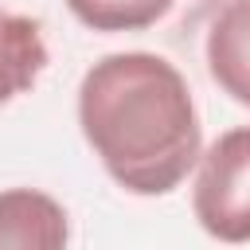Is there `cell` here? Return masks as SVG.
I'll return each mask as SVG.
<instances>
[{
	"instance_id": "1",
	"label": "cell",
	"mask_w": 250,
	"mask_h": 250,
	"mask_svg": "<svg viewBox=\"0 0 250 250\" xmlns=\"http://www.w3.org/2000/svg\"><path fill=\"white\" fill-rule=\"evenodd\" d=\"M78 125L102 168L133 195H168L199 164L188 78L152 51L98 59L78 86Z\"/></svg>"
},
{
	"instance_id": "4",
	"label": "cell",
	"mask_w": 250,
	"mask_h": 250,
	"mask_svg": "<svg viewBox=\"0 0 250 250\" xmlns=\"http://www.w3.org/2000/svg\"><path fill=\"white\" fill-rule=\"evenodd\" d=\"M207 70L219 90L250 109V0H227L211 20L207 43Z\"/></svg>"
},
{
	"instance_id": "6",
	"label": "cell",
	"mask_w": 250,
	"mask_h": 250,
	"mask_svg": "<svg viewBox=\"0 0 250 250\" xmlns=\"http://www.w3.org/2000/svg\"><path fill=\"white\" fill-rule=\"evenodd\" d=\"M176 0H66L78 23L90 31H145L172 12Z\"/></svg>"
},
{
	"instance_id": "2",
	"label": "cell",
	"mask_w": 250,
	"mask_h": 250,
	"mask_svg": "<svg viewBox=\"0 0 250 250\" xmlns=\"http://www.w3.org/2000/svg\"><path fill=\"white\" fill-rule=\"evenodd\" d=\"M191 211L215 242H250V125L227 129L199 152Z\"/></svg>"
},
{
	"instance_id": "5",
	"label": "cell",
	"mask_w": 250,
	"mask_h": 250,
	"mask_svg": "<svg viewBox=\"0 0 250 250\" xmlns=\"http://www.w3.org/2000/svg\"><path fill=\"white\" fill-rule=\"evenodd\" d=\"M43 70H47V43L39 20L0 12V105L27 94Z\"/></svg>"
},
{
	"instance_id": "3",
	"label": "cell",
	"mask_w": 250,
	"mask_h": 250,
	"mask_svg": "<svg viewBox=\"0 0 250 250\" xmlns=\"http://www.w3.org/2000/svg\"><path fill=\"white\" fill-rule=\"evenodd\" d=\"M70 219L62 203L39 188L0 191V250H66Z\"/></svg>"
}]
</instances>
